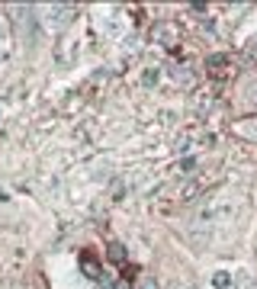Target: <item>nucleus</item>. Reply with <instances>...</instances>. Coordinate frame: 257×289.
Returning <instances> with one entry per match:
<instances>
[{
  "label": "nucleus",
  "instance_id": "1a4fd4ad",
  "mask_svg": "<svg viewBox=\"0 0 257 289\" xmlns=\"http://www.w3.org/2000/svg\"><path fill=\"white\" fill-rule=\"evenodd\" d=\"M157 80H161V71H157V68H145V74H142L145 90H154V87H157Z\"/></svg>",
  "mask_w": 257,
  "mask_h": 289
},
{
  "label": "nucleus",
  "instance_id": "f8f14e48",
  "mask_svg": "<svg viewBox=\"0 0 257 289\" xmlns=\"http://www.w3.org/2000/svg\"><path fill=\"white\" fill-rule=\"evenodd\" d=\"M170 74H174L177 84H193V74H190L187 68H177V65H174V68H170Z\"/></svg>",
  "mask_w": 257,
  "mask_h": 289
},
{
  "label": "nucleus",
  "instance_id": "9d476101",
  "mask_svg": "<svg viewBox=\"0 0 257 289\" xmlns=\"http://www.w3.org/2000/svg\"><path fill=\"white\" fill-rule=\"evenodd\" d=\"M212 286H215V289H228V286H231V273H228V270H215V273H212Z\"/></svg>",
  "mask_w": 257,
  "mask_h": 289
},
{
  "label": "nucleus",
  "instance_id": "0eeeda50",
  "mask_svg": "<svg viewBox=\"0 0 257 289\" xmlns=\"http://www.w3.org/2000/svg\"><path fill=\"white\" fill-rule=\"evenodd\" d=\"M10 52H13V42H10V26H7V19L0 16V61H10Z\"/></svg>",
  "mask_w": 257,
  "mask_h": 289
},
{
  "label": "nucleus",
  "instance_id": "9b49d317",
  "mask_svg": "<svg viewBox=\"0 0 257 289\" xmlns=\"http://www.w3.org/2000/svg\"><path fill=\"white\" fill-rule=\"evenodd\" d=\"M193 171H196V158H183V161L177 164V174H180V177H190Z\"/></svg>",
  "mask_w": 257,
  "mask_h": 289
},
{
  "label": "nucleus",
  "instance_id": "6e6552de",
  "mask_svg": "<svg viewBox=\"0 0 257 289\" xmlns=\"http://www.w3.org/2000/svg\"><path fill=\"white\" fill-rule=\"evenodd\" d=\"M235 132H238V135H244V138H251V141H257V116L235 122Z\"/></svg>",
  "mask_w": 257,
  "mask_h": 289
},
{
  "label": "nucleus",
  "instance_id": "f03ea898",
  "mask_svg": "<svg viewBox=\"0 0 257 289\" xmlns=\"http://www.w3.org/2000/svg\"><path fill=\"white\" fill-rule=\"evenodd\" d=\"M231 215H235V202L225 199V196H215L209 199L206 206H200L196 212V222L200 225H212V222H231Z\"/></svg>",
  "mask_w": 257,
  "mask_h": 289
},
{
  "label": "nucleus",
  "instance_id": "a211bd4d",
  "mask_svg": "<svg viewBox=\"0 0 257 289\" xmlns=\"http://www.w3.org/2000/svg\"><path fill=\"white\" fill-rule=\"evenodd\" d=\"M251 103L257 106V87H251Z\"/></svg>",
  "mask_w": 257,
  "mask_h": 289
},
{
  "label": "nucleus",
  "instance_id": "423d86ee",
  "mask_svg": "<svg viewBox=\"0 0 257 289\" xmlns=\"http://www.w3.org/2000/svg\"><path fill=\"white\" fill-rule=\"evenodd\" d=\"M100 26H103V32L109 35V39H122V35H126V23H122V13H106V16L100 19Z\"/></svg>",
  "mask_w": 257,
  "mask_h": 289
},
{
  "label": "nucleus",
  "instance_id": "f257e3e1",
  "mask_svg": "<svg viewBox=\"0 0 257 289\" xmlns=\"http://www.w3.org/2000/svg\"><path fill=\"white\" fill-rule=\"evenodd\" d=\"M39 16H42V26L48 32H61V29H68L71 23H74L77 7L74 4H48V7H42Z\"/></svg>",
  "mask_w": 257,
  "mask_h": 289
},
{
  "label": "nucleus",
  "instance_id": "4468645a",
  "mask_svg": "<svg viewBox=\"0 0 257 289\" xmlns=\"http://www.w3.org/2000/svg\"><path fill=\"white\" fill-rule=\"evenodd\" d=\"M84 273H87V276H100V267H96V260L90 254H84Z\"/></svg>",
  "mask_w": 257,
  "mask_h": 289
},
{
  "label": "nucleus",
  "instance_id": "ddd939ff",
  "mask_svg": "<svg viewBox=\"0 0 257 289\" xmlns=\"http://www.w3.org/2000/svg\"><path fill=\"white\" fill-rule=\"evenodd\" d=\"M109 260H116V263L126 260V247H122L119 241H113V244H109Z\"/></svg>",
  "mask_w": 257,
  "mask_h": 289
},
{
  "label": "nucleus",
  "instance_id": "20e7f679",
  "mask_svg": "<svg viewBox=\"0 0 257 289\" xmlns=\"http://www.w3.org/2000/svg\"><path fill=\"white\" fill-rule=\"evenodd\" d=\"M206 71H209L212 77H231V71H235V65H231V58L228 55H222V52H215V55H209L206 58Z\"/></svg>",
  "mask_w": 257,
  "mask_h": 289
},
{
  "label": "nucleus",
  "instance_id": "39448f33",
  "mask_svg": "<svg viewBox=\"0 0 257 289\" xmlns=\"http://www.w3.org/2000/svg\"><path fill=\"white\" fill-rule=\"evenodd\" d=\"M77 39H74V35H65V39H61L58 42V48H55V55H58V65H74V58H77Z\"/></svg>",
  "mask_w": 257,
  "mask_h": 289
},
{
  "label": "nucleus",
  "instance_id": "7ed1b4c3",
  "mask_svg": "<svg viewBox=\"0 0 257 289\" xmlns=\"http://www.w3.org/2000/svg\"><path fill=\"white\" fill-rule=\"evenodd\" d=\"M151 39H154L157 45L170 48V45H177V42H180V26H177V23H154Z\"/></svg>",
  "mask_w": 257,
  "mask_h": 289
},
{
  "label": "nucleus",
  "instance_id": "dca6fc26",
  "mask_svg": "<svg viewBox=\"0 0 257 289\" xmlns=\"http://www.w3.org/2000/svg\"><path fill=\"white\" fill-rule=\"evenodd\" d=\"M142 289H157V286H154L151 276H145V280H142Z\"/></svg>",
  "mask_w": 257,
  "mask_h": 289
},
{
  "label": "nucleus",
  "instance_id": "f3484780",
  "mask_svg": "<svg viewBox=\"0 0 257 289\" xmlns=\"http://www.w3.org/2000/svg\"><path fill=\"white\" fill-rule=\"evenodd\" d=\"M113 289H132V286H129V280H119V283H116Z\"/></svg>",
  "mask_w": 257,
  "mask_h": 289
},
{
  "label": "nucleus",
  "instance_id": "2eb2a0df",
  "mask_svg": "<svg viewBox=\"0 0 257 289\" xmlns=\"http://www.w3.org/2000/svg\"><path fill=\"white\" fill-rule=\"evenodd\" d=\"M238 283H241V289H257V276H251V273H238Z\"/></svg>",
  "mask_w": 257,
  "mask_h": 289
}]
</instances>
